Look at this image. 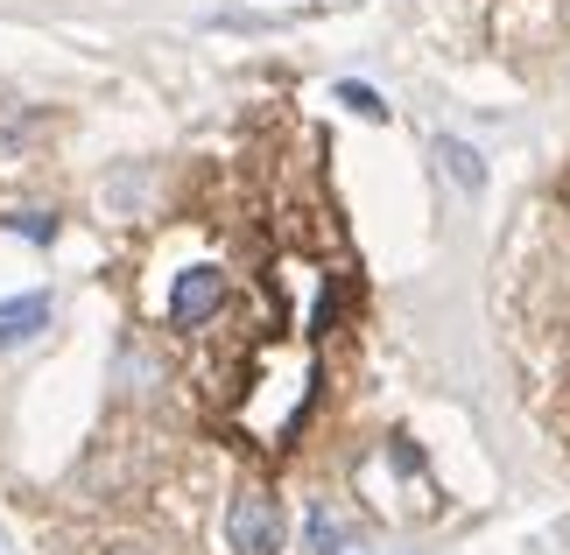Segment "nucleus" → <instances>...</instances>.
Instances as JSON below:
<instances>
[{"mask_svg":"<svg viewBox=\"0 0 570 555\" xmlns=\"http://www.w3.org/2000/svg\"><path fill=\"white\" fill-rule=\"evenodd\" d=\"M317 394V359L311 345H268L254 359V380H247V402H239V429H247L261 450H282L289 429L303 422Z\"/></svg>","mask_w":570,"mask_h":555,"instance_id":"1","label":"nucleus"},{"mask_svg":"<svg viewBox=\"0 0 570 555\" xmlns=\"http://www.w3.org/2000/svg\"><path fill=\"white\" fill-rule=\"evenodd\" d=\"M275 296H282V317H289L296 338H311V330H324V324L338 317L332 268H317V260H303V254H282L275 260Z\"/></svg>","mask_w":570,"mask_h":555,"instance_id":"2","label":"nucleus"},{"mask_svg":"<svg viewBox=\"0 0 570 555\" xmlns=\"http://www.w3.org/2000/svg\"><path fill=\"white\" fill-rule=\"evenodd\" d=\"M289 542V521H282V506L268 485H239L233 506H226V548L233 555H282Z\"/></svg>","mask_w":570,"mask_h":555,"instance_id":"3","label":"nucleus"},{"mask_svg":"<svg viewBox=\"0 0 570 555\" xmlns=\"http://www.w3.org/2000/svg\"><path fill=\"white\" fill-rule=\"evenodd\" d=\"M218 309H226V275L218 268H184L177 288H169V324L197 330V324H212Z\"/></svg>","mask_w":570,"mask_h":555,"instance_id":"4","label":"nucleus"},{"mask_svg":"<svg viewBox=\"0 0 570 555\" xmlns=\"http://www.w3.org/2000/svg\"><path fill=\"white\" fill-rule=\"evenodd\" d=\"M303 548L311 555H360V514H338L332 499H317L303 514Z\"/></svg>","mask_w":570,"mask_h":555,"instance_id":"5","label":"nucleus"},{"mask_svg":"<svg viewBox=\"0 0 570 555\" xmlns=\"http://www.w3.org/2000/svg\"><path fill=\"white\" fill-rule=\"evenodd\" d=\"M50 330V296H21V303H0V345H29Z\"/></svg>","mask_w":570,"mask_h":555,"instance_id":"6","label":"nucleus"},{"mask_svg":"<svg viewBox=\"0 0 570 555\" xmlns=\"http://www.w3.org/2000/svg\"><path fill=\"white\" fill-rule=\"evenodd\" d=\"M436 162L451 169V184H458V190H472V197L487 190V162H479V148H472V141L444 135V141H436Z\"/></svg>","mask_w":570,"mask_h":555,"instance_id":"7","label":"nucleus"},{"mask_svg":"<svg viewBox=\"0 0 570 555\" xmlns=\"http://www.w3.org/2000/svg\"><path fill=\"white\" fill-rule=\"evenodd\" d=\"M42 135V113H29V106H0V155H21Z\"/></svg>","mask_w":570,"mask_h":555,"instance_id":"8","label":"nucleus"},{"mask_svg":"<svg viewBox=\"0 0 570 555\" xmlns=\"http://www.w3.org/2000/svg\"><path fill=\"white\" fill-rule=\"evenodd\" d=\"M338 99H345V106H353V113H360V120H374V127L387 120V99H381V92H366V85H353V78H345V85H338Z\"/></svg>","mask_w":570,"mask_h":555,"instance_id":"9","label":"nucleus"},{"mask_svg":"<svg viewBox=\"0 0 570 555\" xmlns=\"http://www.w3.org/2000/svg\"><path fill=\"white\" fill-rule=\"evenodd\" d=\"M8 226L29 239H57V211H8Z\"/></svg>","mask_w":570,"mask_h":555,"instance_id":"10","label":"nucleus"},{"mask_svg":"<svg viewBox=\"0 0 570 555\" xmlns=\"http://www.w3.org/2000/svg\"><path fill=\"white\" fill-rule=\"evenodd\" d=\"M106 555H148V548H135V542H114V548H106Z\"/></svg>","mask_w":570,"mask_h":555,"instance_id":"11","label":"nucleus"},{"mask_svg":"<svg viewBox=\"0 0 570 555\" xmlns=\"http://www.w3.org/2000/svg\"><path fill=\"white\" fill-rule=\"evenodd\" d=\"M563 197H570V190H563Z\"/></svg>","mask_w":570,"mask_h":555,"instance_id":"12","label":"nucleus"}]
</instances>
